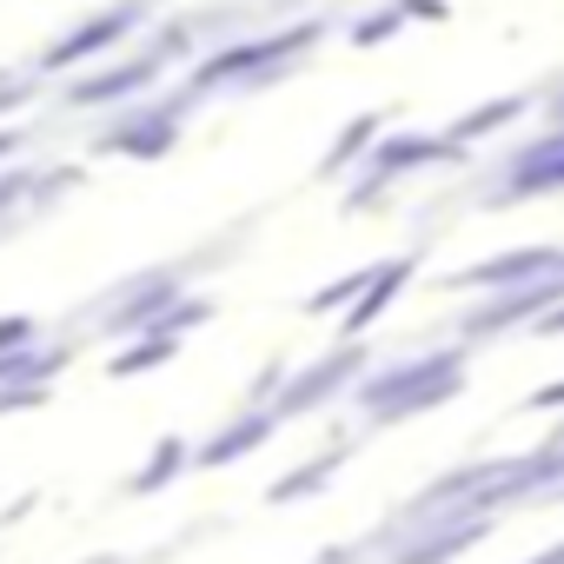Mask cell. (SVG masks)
<instances>
[{
	"instance_id": "obj_6",
	"label": "cell",
	"mask_w": 564,
	"mask_h": 564,
	"mask_svg": "<svg viewBox=\"0 0 564 564\" xmlns=\"http://www.w3.org/2000/svg\"><path fill=\"white\" fill-rule=\"evenodd\" d=\"M392 34H399V14H366L352 28V41H392Z\"/></svg>"
},
{
	"instance_id": "obj_4",
	"label": "cell",
	"mask_w": 564,
	"mask_h": 564,
	"mask_svg": "<svg viewBox=\"0 0 564 564\" xmlns=\"http://www.w3.org/2000/svg\"><path fill=\"white\" fill-rule=\"evenodd\" d=\"M564 186V153H551V160H524L518 173H511V193H557Z\"/></svg>"
},
{
	"instance_id": "obj_3",
	"label": "cell",
	"mask_w": 564,
	"mask_h": 564,
	"mask_svg": "<svg viewBox=\"0 0 564 564\" xmlns=\"http://www.w3.org/2000/svg\"><path fill=\"white\" fill-rule=\"evenodd\" d=\"M524 107H531L524 94H505V100H491V107H478V113H465V120H452V140H465V147H471V140H485V133H498V127H511V120H518Z\"/></svg>"
},
{
	"instance_id": "obj_8",
	"label": "cell",
	"mask_w": 564,
	"mask_h": 564,
	"mask_svg": "<svg viewBox=\"0 0 564 564\" xmlns=\"http://www.w3.org/2000/svg\"><path fill=\"white\" fill-rule=\"evenodd\" d=\"M544 333H564V306H557V313H544Z\"/></svg>"
},
{
	"instance_id": "obj_2",
	"label": "cell",
	"mask_w": 564,
	"mask_h": 564,
	"mask_svg": "<svg viewBox=\"0 0 564 564\" xmlns=\"http://www.w3.org/2000/svg\"><path fill=\"white\" fill-rule=\"evenodd\" d=\"M458 153H465V140H452V133H438V140L405 133V140H386V147L372 153V173H405V166H425V160H458Z\"/></svg>"
},
{
	"instance_id": "obj_7",
	"label": "cell",
	"mask_w": 564,
	"mask_h": 564,
	"mask_svg": "<svg viewBox=\"0 0 564 564\" xmlns=\"http://www.w3.org/2000/svg\"><path fill=\"white\" fill-rule=\"evenodd\" d=\"M405 14H419V21H445V0H405Z\"/></svg>"
},
{
	"instance_id": "obj_5",
	"label": "cell",
	"mask_w": 564,
	"mask_h": 564,
	"mask_svg": "<svg viewBox=\"0 0 564 564\" xmlns=\"http://www.w3.org/2000/svg\"><path fill=\"white\" fill-rule=\"evenodd\" d=\"M405 272H412V259H399V265H386V272H379V286H372V300L359 306V319H352V326H366V319H372V313H379L399 286H405Z\"/></svg>"
},
{
	"instance_id": "obj_1",
	"label": "cell",
	"mask_w": 564,
	"mask_h": 564,
	"mask_svg": "<svg viewBox=\"0 0 564 564\" xmlns=\"http://www.w3.org/2000/svg\"><path fill=\"white\" fill-rule=\"evenodd\" d=\"M544 272H564V252L524 246V252H505V259H491V265H471L465 286H531V279H544Z\"/></svg>"
}]
</instances>
